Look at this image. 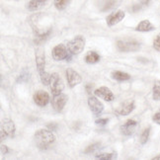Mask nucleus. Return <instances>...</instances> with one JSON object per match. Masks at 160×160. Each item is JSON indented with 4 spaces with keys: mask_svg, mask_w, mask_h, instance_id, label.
<instances>
[{
    "mask_svg": "<svg viewBox=\"0 0 160 160\" xmlns=\"http://www.w3.org/2000/svg\"><path fill=\"white\" fill-rule=\"evenodd\" d=\"M35 142L37 146L40 149H48L54 141H55V135L50 130H39L35 132L34 135Z\"/></svg>",
    "mask_w": 160,
    "mask_h": 160,
    "instance_id": "1",
    "label": "nucleus"
},
{
    "mask_svg": "<svg viewBox=\"0 0 160 160\" xmlns=\"http://www.w3.org/2000/svg\"><path fill=\"white\" fill-rule=\"evenodd\" d=\"M67 48L71 54H79L82 52L85 47V39L82 36H76L67 44Z\"/></svg>",
    "mask_w": 160,
    "mask_h": 160,
    "instance_id": "2",
    "label": "nucleus"
},
{
    "mask_svg": "<svg viewBox=\"0 0 160 160\" xmlns=\"http://www.w3.org/2000/svg\"><path fill=\"white\" fill-rule=\"evenodd\" d=\"M119 51L124 52H137L140 48V44L135 40H119L117 42Z\"/></svg>",
    "mask_w": 160,
    "mask_h": 160,
    "instance_id": "3",
    "label": "nucleus"
},
{
    "mask_svg": "<svg viewBox=\"0 0 160 160\" xmlns=\"http://www.w3.org/2000/svg\"><path fill=\"white\" fill-rule=\"evenodd\" d=\"M15 132H16V128L14 122L9 119L4 120L1 124V131H0L1 140H4L6 138H14Z\"/></svg>",
    "mask_w": 160,
    "mask_h": 160,
    "instance_id": "4",
    "label": "nucleus"
},
{
    "mask_svg": "<svg viewBox=\"0 0 160 160\" xmlns=\"http://www.w3.org/2000/svg\"><path fill=\"white\" fill-rule=\"evenodd\" d=\"M50 88L52 92V94H58L61 93L64 89V84L62 79L60 78V76L58 75V73L53 72L52 74H51V79H50Z\"/></svg>",
    "mask_w": 160,
    "mask_h": 160,
    "instance_id": "5",
    "label": "nucleus"
},
{
    "mask_svg": "<svg viewBox=\"0 0 160 160\" xmlns=\"http://www.w3.org/2000/svg\"><path fill=\"white\" fill-rule=\"evenodd\" d=\"M36 63L37 67H38L39 73L45 72V67H46V54L45 50L42 47V45H39V47L36 48Z\"/></svg>",
    "mask_w": 160,
    "mask_h": 160,
    "instance_id": "6",
    "label": "nucleus"
},
{
    "mask_svg": "<svg viewBox=\"0 0 160 160\" xmlns=\"http://www.w3.org/2000/svg\"><path fill=\"white\" fill-rule=\"evenodd\" d=\"M68 48L67 47L63 46V45H58L55 46L52 51V58L57 61L59 60H63V59H68Z\"/></svg>",
    "mask_w": 160,
    "mask_h": 160,
    "instance_id": "7",
    "label": "nucleus"
},
{
    "mask_svg": "<svg viewBox=\"0 0 160 160\" xmlns=\"http://www.w3.org/2000/svg\"><path fill=\"white\" fill-rule=\"evenodd\" d=\"M65 75H66L67 83H68V86L70 88L75 87L76 85L80 84L82 81V78L79 73L72 68H67L65 71Z\"/></svg>",
    "mask_w": 160,
    "mask_h": 160,
    "instance_id": "8",
    "label": "nucleus"
},
{
    "mask_svg": "<svg viewBox=\"0 0 160 160\" xmlns=\"http://www.w3.org/2000/svg\"><path fill=\"white\" fill-rule=\"evenodd\" d=\"M68 100L67 96L63 93H58L53 95V98L52 100V106L57 111V112H61L63 110L64 106L66 105V102Z\"/></svg>",
    "mask_w": 160,
    "mask_h": 160,
    "instance_id": "9",
    "label": "nucleus"
},
{
    "mask_svg": "<svg viewBox=\"0 0 160 160\" xmlns=\"http://www.w3.org/2000/svg\"><path fill=\"white\" fill-rule=\"evenodd\" d=\"M88 105L91 112L95 116H99L104 111V105L94 96H90L88 99Z\"/></svg>",
    "mask_w": 160,
    "mask_h": 160,
    "instance_id": "10",
    "label": "nucleus"
},
{
    "mask_svg": "<svg viewBox=\"0 0 160 160\" xmlns=\"http://www.w3.org/2000/svg\"><path fill=\"white\" fill-rule=\"evenodd\" d=\"M34 102L36 105L40 107H45L48 105V103L50 102V95H48L46 91H37L34 94Z\"/></svg>",
    "mask_w": 160,
    "mask_h": 160,
    "instance_id": "11",
    "label": "nucleus"
},
{
    "mask_svg": "<svg viewBox=\"0 0 160 160\" xmlns=\"http://www.w3.org/2000/svg\"><path fill=\"white\" fill-rule=\"evenodd\" d=\"M94 94L97 97H100V98H102L103 100H105L107 102H112L115 99L114 93L111 91V89H109L108 87H105V86L96 89L94 91Z\"/></svg>",
    "mask_w": 160,
    "mask_h": 160,
    "instance_id": "12",
    "label": "nucleus"
},
{
    "mask_svg": "<svg viewBox=\"0 0 160 160\" xmlns=\"http://www.w3.org/2000/svg\"><path fill=\"white\" fill-rule=\"evenodd\" d=\"M126 16V13L124 11H122V10H119V11H117L115 12V13H112V14H110L108 17H107V25L109 27H112V26H115L116 24H118L120 23L122 19L125 18Z\"/></svg>",
    "mask_w": 160,
    "mask_h": 160,
    "instance_id": "13",
    "label": "nucleus"
},
{
    "mask_svg": "<svg viewBox=\"0 0 160 160\" xmlns=\"http://www.w3.org/2000/svg\"><path fill=\"white\" fill-rule=\"evenodd\" d=\"M134 103L132 101H128L125 102L124 104L122 105L116 110V114H118L119 116H127V115H130L133 109H134Z\"/></svg>",
    "mask_w": 160,
    "mask_h": 160,
    "instance_id": "14",
    "label": "nucleus"
},
{
    "mask_svg": "<svg viewBox=\"0 0 160 160\" xmlns=\"http://www.w3.org/2000/svg\"><path fill=\"white\" fill-rule=\"evenodd\" d=\"M138 122L134 120H128L124 125L121 126V132L125 135H132L134 132Z\"/></svg>",
    "mask_w": 160,
    "mask_h": 160,
    "instance_id": "15",
    "label": "nucleus"
},
{
    "mask_svg": "<svg viewBox=\"0 0 160 160\" xmlns=\"http://www.w3.org/2000/svg\"><path fill=\"white\" fill-rule=\"evenodd\" d=\"M154 29V26L148 20H143L138 23V25L135 28V31H138V32H150Z\"/></svg>",
    "mask_w": 160,
    "mask_h": 160,
    "instance_id": "16",
    "label": "nucleus"
},
{
    "mask_svg": "<svg viewBox=\"0 0 160 160\" xmlns=\"http://www.w3.org/2000/svg\"><path fill=\"white\" fill-rule=\"evenodd\" d=\"M48 1V0H31L28 3L27 7L30 11H37L42 7H44Z\"/></svg>",
    "mask_w": 160,
    "mask_h": 160,
    "instance_id": "17",
    "label": "nucleus"
},
{
    "mask_svg": "<svg viewBox=\"0 0 160 160\" xmlns=\"http://www.w3.org/2000/svg\"><path fill=\"white\" fill-rule=\"evenodd\" d=\"M112 77L113 79L118 80V81H127V80L131 79V75L127 72L124 71H119L116 70L112 72Z\"/></svg>",
    "mask_w": 160,
    "mask_h": 160,
    "instance_id": "18",
    "label": "nucleus"
},
{
    "mask_svg": "<svg viewBox=\"0 0 160 160\" xmlns=\"http://www.w3.org/2000/svg\"><path fill=\"white\" fill-rule=\"evenodd\" d=\"M100 60V55L96 52H89L85 57V61L89 64H94L97 63Z\"/></svg>",
    "mask_w": 160,
    "mask_h": 160,
    "instance_id": "19",
    "label": "nucleus"
},
{
    "mask_svg": "<svg viewBox=\"0 0 160 160\" xmlns=\"http://www.w3.org/2000/svg\"><path fill=\"white\" fill-rule=\"evenodd\" d=\"M152 97L153 100L160 101V80H157V81L154 82L152 89Z\"/></svg>",
    "mask_w": 160,
    "mask_h": 160,
    "instance_id": "20",
    "label": "nucleus"
},
{
    "mask_svg": "<svg viewBox=\"0 0 160 160\" xmlns=\"http://www.w3.org/2000/svg\"><path fill=\"white\" fill-rule=\"evenodd\" d=\"M50 34H51V30H48V32H44L42 34H37V37L35 39V44H37L38 46L42 45V42L48 39V37L50 36Z\"/></svg>",
    "mask_w": 160,
    "mask_h": 160,
    "instance_id": "21",
    "label": "nucleus"
},
{
    "mask_svg": "<svg viewBox=\"0 0 160 160\" xmlns=\"http://www.w3.org/2000/svg\"><path fill=\"white\" fill-rule=\"evenodd\" d=\"M70 0H54V6L58 10H64Z\"/></svg>",
    "mask_w": 160,
    "mask_h": 160,
    "instance_id": "22",
    "label": "nucleus"
},
{
    "mask_svg": "<svg viewBox=\"0 0 160 160\" xmlns=\"http://www.w3.org/2000/svg\"><path fill=\"white\" fill-rule=\"evenodd\" d=\"M149 133H150V128H146L142 132V133L140 134V143L141 144H145L147 142V140L149 138Z\"/></svg>",
    "mask_w": 160,
    "mask_h": 160,
    "instance_id": "23",
    "label": "nucleus"
},
{
    "mask_svg": "<svg viewBox=\"0 0 160 160\" xmlns=\"http://www.w3.org/2000/svg\"><path fill=\"white\" fill-rule=\"evenodd\" d=\"M96 159H101V160H111L117 158L116 153H103V154H98L95 156Z\"/></svg>",
    "mask_w": 160,
    "mask_h": 160,
    "instance_id": "24",
    "label": "nucleus"
},
{
    "mask_svg": "<svg viewBox=\"0 0 160 160\" xmlns=\"http://www.w3.org/2000/svg\"><path fill=\"white\" fill-rule=\"evenodd\" d=\"M117 0H104L103 3V7H102V11H107L111 8H113L115 4H116Z\"/></svg>",
    "mask_w": 160,
    "mask_h": 160,
    "instance_id": "25",
    "label": "nucleus"
},
{
    "mask_svg": "<svg viewBox=\"0 0 160 160\" xmlns=\"http://www.w3.org/2000/svg\"><path fill=\"white\" fill-rule=\"evenodd\" d=\"M99 147H100V143H94L92 145H89L87 148L84 150V152L86 153V154H90V153L94 152L95 150L99 149Z\"/></svg>",
    "mask_w": 160,
    "mask_h": 160,
    "instance_id": "26",
    "label": "nucleus"
},
{
    "mask_svg": "<svg viewBox=\"0 0 160 160\" xmlns=\"http://www.w3.org/2000/svg\"><path fill=\"white\" fill-rule=\"evenodd\" d=\"M30 77V74L27 72V71H24L23 73H21V75L19 76V78H18L17 81L18 82H24V81H27L28 78Z\"/></svg>",
    "mask_w": 160,
    "mask_h": 160,
    "instance_id": "27",
    "label": "nucleus"
},
{
    "mask_svg": "<svg viewBox=\"0 0 160 160\" xmlns=\"http://www.w3.org/2000/svg\"><path fill=\"white\" fill-rule=\"evenodd\" d=\"M153 48L160 52V36H157L154 39V41H153Z\"/></svg>",
    "mask_w": 160,
    "mask_h": 160,
    "instance_id": "28",
    "label": "nucleus"
},
{
    "mask_svg": "<svg viewBox=\"0 0 160 160\" xmlns=\"http://www.w3.org/2000/svg\"><path fill=\"white\" fill-rule=\"evenodd\" d=\"M152 120H153V122H155L156 124L160 125V110H159V111H157V112H156L154 115H153Z\"/></svg>",
    "mask_w": 160,
    "mask_h": 160,
    "instance_id": "29",
    "label": "nucleus"
},
{
    "mask_svg": "<svg viewBox=\"0 0 160 160\" xmlns=\"http://www.w3.org/2000/svg\"><path fill=\"white\" fill-rule=\"evenodd\" d=\"M96 125H100V126H105L109 122V119H99L97 120L96 122Z\"/></svg>",
    "mask_w": 160,
    "mask_h": 160,
    "instance_id": "30",
    "label": "nucleus"
},
{
    "mask_svg": "<svg viewBox=\"0 0 160 160\" xmlns=\"http://www.w3.org/2000/svg\"><path fill=\"white\" fill-rule=\"evenodd\" d=\"M8 152H9L8 147L6 145H4V144H1V153H2V154L5 155V154H7Z\"/></svg>",
    "mask_w": 160,
    "mask_h": 160,
    "instance_id": "31",
    "label": "nucleus"
},
{
    "mask_svg": "<svg viewBox=\"0 0 160 160\" xmlns=\"http://www.w3.org/2000/svg\"><path fill=\"white\" fill-rule=\"evenodd\" d=\"M149 2H150V0H140L139 4L141 5V7H142V6H147L149 4Z\"/></svg>",
    "mask_w": 160,
    "mask_h": 160,
    "instance_id": "32",
    "label": "nucleus"
},
{
    "mask_svg": "<svg viewBox=\"0 0 160 160\" xmlns=\"http://www.w3.org/2000/svg\"><path fill=\"white\" fill-rule=\"evenodd\" d=\"M48 128H50V130H51L52 132H54V131L58 128V126L55 125V124H53V125H48Z\"/></svg>",
    "mask_w": 160,
    "mask_h": 160,
    "instance_id": "33",
    "label": "nucleus"
},
{
    "mask_svg": "<svg viewBox=\"0 0 160 160\" xmlns=\"http://www.w3.org/2000/svg\"><path fill=\"white\" fill-rule=\"evenodd\" d=\"M152 159H153V160H160V154L157 155V156H155V157H153Z\"/></svg>",
    "mask_w": 160,
    "mask_h": 160,
    "instance_id": "34",
    "label": "nucleus"
},
{
    "mask_svg": "<svg viewBox=\"0 0 160 160\" xmlns=\"http://www.w3.org/2000/svg\"><path fill=\"white\" fill-rule=\"evenodd\" d=\"M13 1H19V0H13Z\"/></svg>",
    "mask_w": 160,
    "mask_h": 160,
    "instance_id": "35",
    "label": "nucleus"
}]
</instances>
